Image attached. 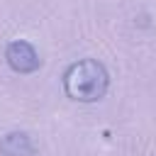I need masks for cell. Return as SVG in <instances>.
<instances>
[{"label": "cell", "mask_w": 156, "mask_h": 156, "mask_svg": "<svg viewBox=\"0 0 156 156\" xmlns=\"http://www.w3.org/2000/svg\"><path fill=\"white\" fill-rule=\"evenodd\" d=\"M5 61L15 73H22V76L34 73L41 66V58H39L34 44H29L24 39H15L5 46Z\"/></svg>", "instance_id": "2"}, {"label": "cell", "mask_w": 156, "mask_h": 156, "mask_svg": "<svg viewBox=\"0 0 156 156\" xmlns=\"http://www.w3.org/2000/svg\"><path fill=\"white\" fill-rule=\"evenodd\" d=\"M63 93L76 102H98L105 98L110 88V73L98 58H78L73 61L63 76Z\"/></svg>", "instance_id": "1"}, {"label": "cell", "mask_w": 156, "mask_h": 156, "mask_svg": "<svg viewBox=\"0 0 156 156\" xmlns=\"http://www.w3.org/2000/svg\"><path fill=\"white\" fill-rule=\"evenodd\" d=\"M0 156H37L34 139L27 132H7L0 139Z\"/></svg>", "instance_id": "3"}]
</instances>
